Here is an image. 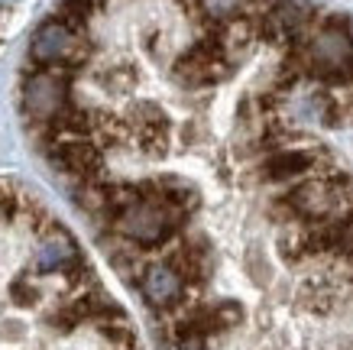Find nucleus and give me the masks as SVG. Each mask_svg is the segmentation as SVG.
Masks as SVG:
<instances>
[{"label":"nucleus","instance_id":"nucleus-1","mask_svg":"<svg viewBox=\"0 0 353 350\" xmlns=\"http://www.w3.org/2000/svg\"><path fill=\"white\" fill-rule=\"evenodd\" d=\"M104 169L75 185L123 276L162 266V350H353V23L311 0H162L75 78Z\"/></svg>","mask_w":353,"mask_h":350},{"label":"nucleus","instance_id":"nucleus-2","mask_svg":"<svg viewBox=\"0 0 353 350\" xmlns=\"http://www.w3.org/2000/svg\"><path fill=\"white\" fill-rule=\"evenodd\" d=\"M0 3H13V0H0Z\"/></svg>","mask_w":353,"mask_h":350}]
</instances>
